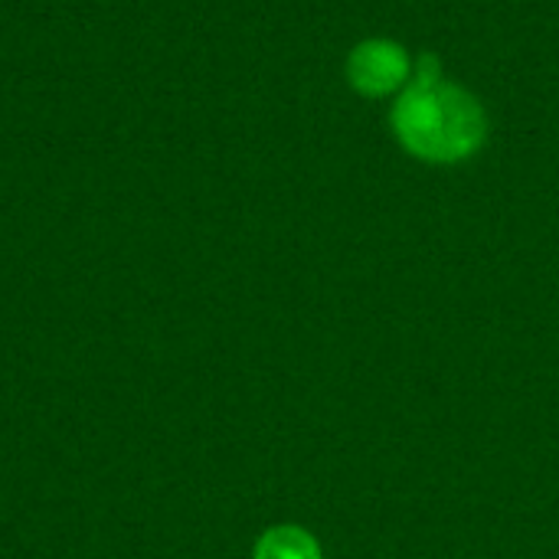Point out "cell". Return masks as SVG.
Returning <instances> with one entry per match:
<instances>
[{
  "label": "cell",
  "instance_id": "obj_3",
  "mask_svg": "<svg viewBox=\"0 0 559 559\" xmlns=\"http://www.w3.org/2000/svg\"><path fill=\"white\" fill-rule=\"evenodd\" d=\"M252 559H324L321 557V544L314 540V534H308L305 527L295 524H282V527H269L259 544Z\"/></svg>",
  "mask_w": 559,
  "mask_h": 559
},
{
  "label": "cell",
  "instance_id": "obj_2",
  "mask_svg": "<svg viewBox=\"0 0 559 559\" xmlns=\"http://www.w3.org/2000/svg\"><path fill=\"white\" fill-rule=\"evenodd\" d=\"M347 72H350V82L364 95H386L409 79V59L396 43L370 39V43H360L354 49Z\"/></svg>",
  "mask_w": 559,
  "mask_h": 559
},
{
  "label": "cell",
  "instance_id": "obj_1",
  "mask_svg": "<svg viewBox=\"0 0 559 559\" xmlns=\"http://www.w3.org/2000/svg\"><path fill=\"white\" fill-rule=\"evenodd\" d=\"M403 144L436 164L468 157L485 138V111L452 85H413L393 111Z\"/></svg>",
  "mask_w": 559,
  "mask_h": 559
}]
</instances>
